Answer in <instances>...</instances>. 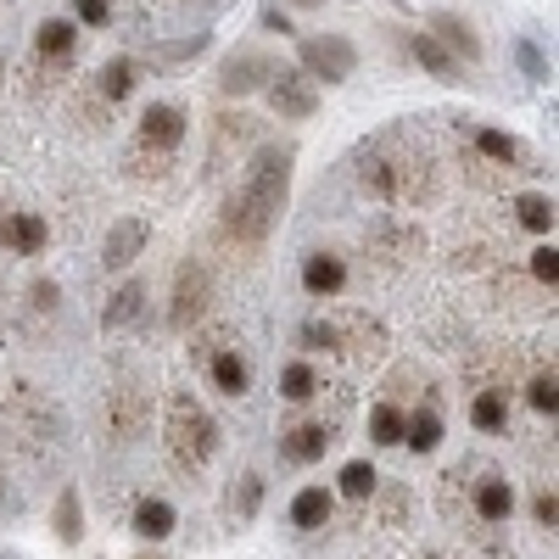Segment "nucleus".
<instances>
[{"label":"nucleus","mask_w":559,"mask_h":559,"mask_svg":"<svg viewBox=\"0 0 559 559\" xmlns=\"http://www.w3.org/2000/svg\"><path fill=\"white\" fill-rule=\"evenodd\" d=\"M140 313H146V286H140V280H129V286L107 302V313H102V324H112V331H118V324H134Z\"/></svg>","instance_id":"nucleus-21"},{"label":"nucleus","mask_w":559,"mask_h":559,"mask_svg":"<svg viewBox=\"0 0 559 559\" xmlns=\"http://www.w3.org/2000/svg\"><path fill=\"white\" fill-rule=\"evenodd\" d=\"M297 336H302L308 353H336V347H342V331H336V324H324V319H308Z\"/></svg>","instance_id":"nucleus-31"},{"label":"nucleus","mask_w":559,"mask_h":559,"mask_svg":"<svg viewBox=\"0 0 559 559\" xmlns=\"http://www.w3.org/2000/svg\"><path fill=\"white\" fill-rule=\"evenodd\" d=\"M302 292L308 297H342L347 292V263L336 252H308L302 258Z\"/></svg>","instance_id":"nucleus-10"},{"label":"nucleus","mask_w":559,"mask_h":559,"mask_svg":"<svg viewBox=\"0 0 559 559\" xmlns=\"http://www.w3.org/2000/svg\"><path fill=\"white\" fill-rule=\"evenodd\" d=\"M57 302H62V292L51 286V280H34V308H39V313H51Z\"/></svg>","instance_id":"nucleus-36"},{"label":"nucleus","mask_w":559,"mask_h":559,"mask_svg":"<svg viewBox=\"0 0 559 559\" xmlns=\"http://www.w3.org/2000/svg\"><path fill=\"white\" fill-rule=\"evenodd\" d=\"M263 28H274V34H292V17H286V7H280V0H269V7H263Z\"/></svg>","instance_id":"nucleus-37"},{"label":"nucleus","mask_w":559,"mask_h":559,"mask_svg":"<svg viewBox=\"0 0 559 559\" xmlns=\"http://www.w3.org/2000/svg\"><path fill=\"white\" fill-rule=\"evenodd\" d=\"M515 213H521V224L532 229V236H548V229H554V202L548 197H521Z\"/></svg>","instance_id":"nucleus-29"},{"label":"nucleus","mask_w":559,"mask_h":559,"mask_svg":"<svg viewBox=\"0 0 559 559\" xmlns=\"http://www.w3.org/2000/svg\"><path fill=\"white\" fill-rule=\"evenodd\" d=\"M408 57H414L419 68H426L431 79H442V84H453V79H459V62L442 51V45H437L431 34H408Z\"/></svg>","instance_id":"nucleus-18"},{"label":"nucleus","mask_w":559,"mask_h":559,"mask_svg":"<svg viewBox=\"0 0 559 559\" xmlns=\"http://www.w3.org/2000/svg\"><path fill=\"white\" fill-rule=\"evenodd\" d=\"M532 515H537V526H548V532H554V521H559V498H554V487H537Z\"/></svg>","instance_id":"nucleus-35"},{"label":"nucleus","mask_w":559,"mask_h":559,"mask_svg":"<svg viewBox=\"0 0 559 559\" xmlns=\"http://www.w3.org/2000/svg\"><path fill=\"white\" fill-rule=\"evenodd\" d=\"M476 515H481L487 526H503L509 515H515V487H509L503 476H487V481L476 487Z\"/></svg>","instance_id":"nucleus-14"},{"label":"nucleus","mask_w":559,"mask_h":559,"mask_svg":"<svg viewBox=\"0 0 559 559\" xmlns=\"http://www.w3.org/2000/svg\"><path fill=\"white\" fill-rule=\"evenodd\" d=\"M258 503H263V476H241V498H236V515L252 521L258 515Z\"/></svg>","instance_id":"nucleus-33"},{"label":"nucleus","mask_w":559,"mask_h":559,"mask_svg":"<svg viewBox=\"0 0 559 559\" xmlns=\"http://www.w3.org/2000/svg\"><path fill=\"white\" fill-rule=\"evenodd\" d=\"M292 7H324V0H292Z\"/></svg>","instance_id":"nucleus-39"},{"label":"nucleus","mask_w":559,"mask_h":559,"mask_svg":"<svg viewBox=\"0 0 559 559\" xmlns=\"http://www.w3.org/2000/svg\"><path fill=\"white\" fill-rule=\"evenodd\" d=\"M532 280H537V286H548V292H554V280H559V252H554V241L532 252Z\"/></svg>","instance_id":"nucleus-32"},{"label":"nucleus","mask_w":559,"mask_h":559,"mask_svg":"<svg viewBox=\"0 0 559 559\" xmlns=\"http://www.w3.org/2000/svg\"><path fill=\"white\" fill-rule=\"evenodd\" d=\"M376 487H381V476H376V464H369V459L342 464V498H376Z\"/></svg>","instance_id":"nucleus-25"},{"label":"nucleus","mask_w":559,"mask_h":559,"mask_svg":"<svg viewBox=\"0 0 559 559\" xmlns=\"http://www.w3.org/2000/svg\"><path fill=\"white\" fill-rule=\"evenodd\" d=\"M297 57H302L297 73H308L313 84H342V79H353V68H358L353 39H342V34H313V39H302Z\"/></svg>","instance_id":"nucleus-4"},{"label":"nucleus","mask_w":559,"mask_h":559,"mask_svg":"<svg viewBox=\"0 0 559 559\" xmlns=\"http://www.w3.org/2000/svg\"><path fill=\"white\" fill-rule=\"evenodd\" d=\"M269 107H274L280 118L302 123V118L319 112V84H313L308 73H297V68H280V73L269 79Z\"/></svg>","instance_id":"nucleus-5"},{"label":"nucleus","mask_w":559,"mask_h":559,"mask_svg":"<svg viewBox=\"0 0 559 559\" xmlns=\"http://www.w3.org/2000/svg\"><path fill=\"white\" fill-rule=\"evenodd\" d=\"M431 28H437L431 39L442 45L453 62H459V57H464V62H476V57H481V39H476L471 17H459V12H431Z\"/></svg>","instance_id":"nucleus-12"},{"label":"nucleus","mask_w":559,"mask_h":559,"mask_svg":"<svg viewBox=\"0 0 559 559\" xmlns=\"http://www.w3.org/2000/svg\"><path fill=\"white\" fill-rule=\"evenodd\" d=\"M57 537L62 543H79L84 537V515H79V492L62 487V503H57Z\"/></svg>","instance_id":"nucleus-28"},{"label":"nucleus","mask_w":559,"mask_h":559,"mask_svg":"<svg viewBox=\"0 0 559 559\" xmlns=\"http://www.w3.org/2000/svg\"><path fill=\"white\" fill-rule=\"evenodd\" d=\"M526 403H532L537 414H548V419H554V408H559V381H554V369L532 376V386H526Z\"/></svg>","instance_id":"nucleus-30"},{"label":"nucleus","mask_w":559,"mask_h":559,"mask_svg":"<svg viewBox=\"0 0 559 559\" xmlns=\"http://www.w3.org/2000/svg\"><path fill=\"white\" fill-rule=\"evenodd\" d=\"M168 453H174L179 471H202V464L218 453V426L191 392L168 397Z\"/></svg>","instance_id":"nucleus-2"},{"label":"nucleus","mask_w":559,"mask_h":559,"mask_svg":"<svg viewBox=\"0 0 559 559\" xmlns=\"http://www.w3.org/2000/svg\"><path fill=\"white\" fill-rule=\"evenodd\" d=\"M73 12H79V23H84V28H107L112 0H73Z\"/></svg>","instance_id":"nucleus-34"},{"label":"nucleus","mask_w":559,"mask_h":559,"mask_svg":"<svg viewBox=\"0 0 559 559\" xmlns=\"http://www.w3.org/2000/svg\"><path fill=\"white\" fill-rule=\"evenodd\" d=\"M280 68H274V57H263V51H236L224 62V73H218V90L224 96H247V90H258V84H269Z\"/></svg>","instance_id":"nucleus-8"},{"label":"nucleus","mask_w":559,"mask_h":559,"mask_svg":"<svg viewBox=\"0 0 559 559\" xmlns=\"http://www.w3.org/2000/svg\"><path fill=\"white\" fill-rule=\"evenodd\" d=\"M146 241H152V224L146 218H118L107 229V241H102V263L107 269H129L140 252H146Z\"/></svg>","instance_id":"nucleus-9"},{"label":"nucleus","mask_w":559,"mask_h":559,"mask_svg":"<svg viewBox=\"0 0 559 559\" xmlns=\"http://www.w3.org/2000/svg\"><path fill=\"white\" fill-rule=\"evenodd\" d=\"M331 509H336V498L324 492V487H302V492L292 498V526H302V532H319L324 521H331Z\"/></svg>","instance_id":"nucleus-19"},{"label":"nucleus","mask_w":559,"mask_h":559,"mask_svg":"<svg viewBox=\"0 0 559 559\" xmlns=\"http://www.w3.org/2000/svg\"><path fill=\"white\" fill-rule=\"evenodd\" d=\"M336 431L324 426V419H308V426H292L286 437H280V453H286L292 464H319L324 453H331Z\"/></svg>","instance_id":"nucleus-11"},{"label":"nucleus","mask_w":559,"mask_h":559,"mask_svg":"<svg viewBox=\"0 0 559 559\" xmlns=\"http://www.w3.org/2000/svg\"><path fill=\"white\" fill-rule=\"evenodd\" d=\"M403 442H408L414 453H437V448H442V414H437V408L403 414Z\"/></svg>","instance_id":"nucleus-16"},{"label":"nucleus","mask_w":559,"mask_h":559,"mask_svg":"<svg viewBox=\"0 0 559 559\" xmlns=\"http://www.w3.org/2000/svg\"><path fill=\"white\" fill-rule=\"evenodd\" d=\"M364 191L381 197V202H397V207H426L431 202V168L419 157H369L364 163Z\"/></svg>","instance_id":"nucleus-3"},{"label":"nucleus","mask_w":559,"mask_h":559,"mask_svg":"<svg viewBox=\"0 0 559 559\" xmlns=\"http://www.w3.org/2000/svg\"><path fill=\"white\" fill-rule=\"evenodd\" d=\"M202 313H207V269H202V263H179V274H174V302H168V324H174V331H191Z\"/></svg>","instance_id":"nucleus-6"},{"label":"nucleus","mask_w":559,"mask_h":559,"mask_svg":"<svg viewBox=\"0 0 559 559\" xmlns=\"http://www.w3.org/2000/svg\"><path fill=\"white\" fill-rule=\"evenodd\" d=\"M96 84H102V96H107V102H123L129 90H134V57H112V62L102 68Z\"/></svg>","instance_id":"nucleus-26"},{"label":"nucleus","mask_w":559,"mask_h":559,"mask_svg":"<svg viewBox=\"0 0 559 559\" xmlns=\"http://www.w3.org/2000/svg\"><path fill=\"white\" fill-rule=\"evenodd\" d=\"M286 197H292V146H258V157L247 163V179L224 197V236L263 241Z\"/></svg>","instance_id":"nucleus-1"},{"label":"nucleus","mask_w":559,"mask_h":559,"mask_svg":"<svg viewBox=\"0 0 559 559\" xmlns=\"http://www.w3.org/2000/svg\"><path fill=\"white\" fill-rule=\"evenodd\" d=\"M521 62H526V68H532V79H548V68H543V57H537V51H532V45H521Z\"/></svg>","instance_id":"nucleus-38"},{"label":"nucleus","mask_w":559,"mask_h":559,"mask_svg":"<svg viewBox=\"0 0 559 559\" xmlns=\"http://www.w3.org/2000/svg\"><path fill=\"white\" fill-rule=\"evenodd\" d=\"M73 45H79V23L73 17H45L34 28V51L39 57H73Z\"/></svg>","instance_id":"nucleus-17"},{"label":"nucleus","mask_w":559,"mask_h":559,"mask_svg":"<svg viewBox=\"0 0 559 559\" xmlns=\"http://www.w3.org/2000/svg\"><path fill=\"white\" fill-rule=\"evenodd\" d=\"M185 129H191V123H185V112L179 107H168V102H152L146 112H140V146H152V152H174L179 146V140H185Z\"/></svg>","instance_id":"nucleus-7"},{"label":"nucleus","mask_w":559,"mask_h":559,"mask_svg":"<svg viewBox=\"0 0 559 559\" xmlns=\"http://www.w3.org/2000/svg\"><path fill=\"white\" fill-rule=\"evenodd\" d=\"M471 426H476V431H503V426H509V403H503V392L487 386V392L471 397Z\"/></svg>","instance_id":"nucleus-23"},{"label":"nucleus","mask_w":559,"mask_h":559,"mask_svg":"<svg viewBox=\"0 0 559 559\" xmlns=\"http://www.w3.org/2000/svg\"><path fill=\"white\" fill-rule=\"evenodd\" d=\"M369 442H376V448H397L403 442V408L397 403H376V408H369Z\"/></svg>","instance_id":"nucleus-22"},{"label":"nucleus","mask_w":559,"mask_h":559,"mask_svg":"<svg viewBox=\"0 0 559 559\" xmlns=\"http://www.w3.org/2000/svg\"><path fill=\"white\" fill-rule=\"evenodd\" d=\"M0 241H7L17 258H39V252H45V241H51V229H45V218H39V213H12L7 224H0Z\"/></svg>","instance_id":"nucleus-13"},{"label":"nucleus","mask_w":559,"mask_h":559,"mask_svg":"<svg viewBox=\"0 0 559 559\" xmlns=\"http://www.w3.org/2000/svg\"><path fill=\"white\" fill-rule=\"evenodd\" d=\"M476 146H481V157H492V163H515V157H521V140L503 134V129H476Z\"/></svg>","instance_id":"nucleus-27"},{"label":"nucleus","mask_w":559,"mask_h":559,"mask_svg":"<svg viewBox=\"0 0 559 559\" xmlns=\"http://www.w3.org/2000/svg\"><path fill=\"white\" fill-rule=\"evenodd\" d=\"M319 392V376H313V364H286V376H280V397H286V403H308Z\"/></svg>","instance_id":"nucleus-24"},{"label":"nucleus","mask_w":559,"mask_h":559,"mask_svg":"<svg viewBox=\"0 0 559 559\" xmlns=\"http://www.w3.org/2000/svg\"><path fill=\"white\" fill-rule=\"evenodd\" d=\"M174 526H179L174 503H163V498H140V503H134V532H140V537L163 543V537H168Z\"/></svg>","instance_id":"nucleus-20"},{"label":"nucleus","mask_w":559,"mask_h":559,"mask_svg":"<svg viewBox=\"0 0 559 559\" xmlns=\"http://www.w3.org/2000/svg\"><path fill=\"white\" fill-rule=\"evenodd\" d=\"M213 386H218L224 397H247V386H252V369H247V358H241L236 347L213 353Z\"/></svg>","instance_id":"nucleus-15"}]
</instances>
